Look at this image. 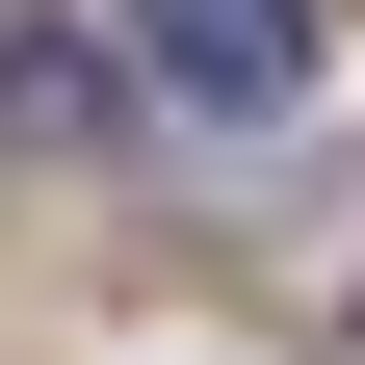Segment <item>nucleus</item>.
<instances>
[{"label":"nucleus","mask_w":365,"mask_h":365,"mask_svg":"<svg viewBox=\"0 0 365 365\" xmlns=\"http://www.w3.org/2000/svg\"><path fill=\"white\" fill-rule=\"evenodd\" d=\"M130 53H157V105H209V130H261L313 78V0H130Z\"/></svg>","instance_id":"obj_1"}]
</instances>
